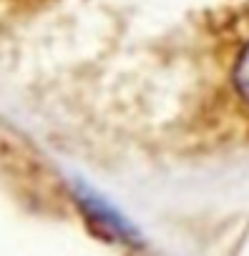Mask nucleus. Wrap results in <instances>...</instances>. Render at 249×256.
I'll list each match as a JSON object with an SVG mask.
<instances>
[{"label": "nucleus", "mask_w": 249, "mask_h": 256, "mask_svg": "<svg viewBox=\"0 0 249 256\" xmlns=\"http://www.w3.org/2000/svg\"><path fill=\"white\" fill-rule=\"evenodd\" d=\"M234 86H236V93L249 103V46L241 50V56L234 66Z\"/></svg>", "instance_id": "1"}]
</instances>
